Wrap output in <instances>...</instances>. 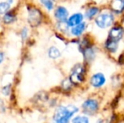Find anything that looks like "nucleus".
<instances>
[{"instance_id":"1a4fd4ad","label":"nucleus","mask_w":124,"mask_h":123,"mask_svg":"<svg viewBox=\"0 0 124 123\" xmlns=\"http://www.w3.org/2000/svg\"><path fill=\"white\" fill-rule=\"evenodd\" d=\"M14 92H15V89H14V83L13 82H7L6 84H3L0 87V96L3 97L4 99H8L14 95Z\"/></svg>"},{"instance_id":"a211bd4d","label":"nucleus","mask_w":124,"mask_h":123,"mask_svg":"<svg viewBox=\"0 0 124 123\" xmlns=\"http://www.w3.org/2000/svg\"><path fill=\"white\" fill-rule=\"evenodd\" d=\"M111 8L116 14H119L124 10L123 0H113L111 3Z\"/></svg>"},{"instance_id":"6ab92c4d","label":"nucleus","mask_w":124,"mask_h":123,"mask_svg":"<svg viewBox=\"0 0 124 123\" xmlns=\"http://www.w3.org/2000/svg\"><path fill=\"white\" fill-rule=\"evenodd\" d=\"M99 12H100L99 8H97V7H90V8H88L86 9L85 14V16L86 19L90 20V19L94 18Z\"/></svg>"},{"instance_id":"aec40b11","label":"nucleus","mask_w":124,"mask_h":123,"mask_svg":"<svg viewBox=\"0 0 124 123\" xmlns=\"http://www.w3.org/2000/svg\"><path fill=\"white\" fill-rule=\"evenodd\" d=\"M70 123H89V118L85 115L74 116L71 119Z\"/></svg>"},{"instance_id":"9d476101","label":"nucleus","mask_w":124,"mask_h":123,"mask_svg":"<svg viewBox=\"0 0 124 123\" xmlns=\"http://www.w3.org/2000/svg\"><path fill=\"white\" fill-rule=\"evenodd\" d=\"M123 36H124V29L122 26L116 25V26H114L111 29L107 39L116 41V42H119L120 40L123 37Z\"/></svg>"},{"instance_id":"9b49d317","label":"nucleus","mask_w":124,"mask_h":123,"mask_svg":"<svg viewBox=\"0 0 124 123\" xmlns=\"http://www.w3.org/2000/svg\"><path fill=\"white\" fill-rule=\"evenodd\" d=\"M84 17L85 16L82 13H74L72 14H69V18L66 20L67 25H69V28L79 25L80 23L84 22Z\"/></svg>"},{"instance_id":"423d86ee","label":"nucleus","mask_w":124,"mask_h":123,"mask_svg":"<svg viewBox=\"0 0 124 123\" xmlns=\"http://www.w3.org/2000/svg\"><path fill=\"white\" fill-rule=\"evenodd\" d=\"M55 22L66 21L69 16V11L63 5H55V8L52 12Z\"/></svg>"},{"instance_id":"39448f33","label":"nucleus","mask_w":124,"mask_h":123,"mask_svg":"<svg viewBox=\"0 0 124 123\" xmlns=\"http://www.w3.org/2000/svg\"><path fill=\"white\" fill-rule=\"evenodd\" d=\"M115 17L111 12H104L99 14L95 19V25L101 29H106L112 25Z\"/></svg>"},{"instance_id":"b1692460","label":"nucleus","mask_w":124,"mask_h":123,"mask_svg":"<svg viewBox=\"0 0 124 123\" xmlns=\"http://www.w3.org/2000/svg\"><path fill=\"white\" fill-rule=\"evenodd\" d=\"M5 61H6V53L0 50V67L5 63Z\"/></svg>"},{"instance_id":"0eeeda50","label":"nucleus","mask_w":124,"mask_h":123,"mask_svg":"<svg viewBox=\"0 0 124 123\" xmlns=\"http://www.w3.org/2000/svg\"><path fill=\"white\" fill-rule=\"evenodd\" d=\"M99 103L95 99H88L82 104L83 112L87 116H92L98 110Z\"/></svg>"},{"instance_id":"ddd939ff","label":"nucleus","mask_w":124,"mask_h":123,"mask_svg":"<svg viewBox=\"0 0 124 123\" xmlns=\"http://www.w3.org/2000/svg\"><path fill=\"white\" fill-rule=\"evenodd\" d=\"M35 3L39 5L46 14L52 13L56 5V3L52 0H36Z\"/></svg>"},{"instance_id":"f3484780","label":"nucleus","mask_w":124,"mask_h":123,"mask_svg":"<svg viewBox=\"0 0 124 123\" xmlns=\"http://www.w3.org/2000/svg\"><path fill=\"white\" fill-rule=\"evenodd\" d=\"M105 47H106V49L108 51H110L111 53H114L117 51L118 42L107 39L106 41V42H105Z\"/></svg>"},{"instance_id":"2eb2a0df","label":"nucleus","mask_w":124,"mask_h":123,"mask_svg":"<svg viewBox=\"0 0 124 123\" xmlns=\"http://www.w3.org/2000/svg\"><path fill=\"white\" fill-rule=\"evenodd\" d=\"M86 23L85 22H82L79 25H75L74 27H71L69 29V35H71L74 37H79V36H81L84 34L85 30H86Z\"/></svg>"},{"instance_id":"f257e3e1","label":"nucleus","mask_w":124,"mask_h":123,"mask_svg":"<svg viewBox=\"0 0 124 123\" xmlns=\"http://www.w3.org/2000/svg\"><path fill=\"white\" fill-rule=\"evenodd\" d=\"M25 24L31 29H38L44 24L46 13L36 3L26 2L23 5Z\"/></svg>"},{"instance_id":"4be33fe9","label":"nucleus","mask_w":124,"mask_h":123,"mask_svg":"<svg viewBox=\"0 0 124 123\" xmlns=\"http://www.w3.org/2000/svg\"><path fill=\"white\" fill-rule=\"evenodd\" d=\"M11 8L12 7L5 0H1L0 1V17L4 14L6 12H8Z\"/></svg>"},{"instance_id":"20e7f679","label":"nucleus","mask_w":124,"mask_h":123,"mask_svg":"<svg viewBox=\"0 0 124 123\" xmlns=\"http://www.w3.org/2000/svg\"><path fill=\"white\" fill-rule=\"evenodd\" d=\"M85 67L83 64L77 63L72 67L69 76V79L71 84L74 86H78L81 84L85 81Z\"/></svg>"},{"instance_id":"a878e982","label":"nucleus","mask_w":124,"mask_h":123,"mask_svg":"<svg viewBox=\"0 0 124 123\" xmlns=\"http://www.w3.org/2000/svg\"><path fill=\"white\" fill-rule=\"evenodd\" d=\"M53 2H55V3H57V2H59L60 0H52Z\"/></svg>"},{"instance_id":"393cba45","label":"nucleus","mask_w":124,"mask_h":123,"mask_svg":"<svg viewBox=\"0 0 124 123\" xmlns=\"http://www.w3.org/2000/svg\"><path fill=\"white\" fill-rule=\"evenodd\" d=\"M5 1H6L11 7H14L16 5V0H5Z\"/></svg>"},{"instance_id":"6e6552de","label":"nucleus","mask_w":124,"mask_h":123,"mask_svg":"<svg viewBox=\"0 0 124 123\" xmlns=\"http://www.w3.org/2000/svg\"><path fill=\"white\" fill-rule=\"evenodd\" d=\"M18 35L20 37V41L23 44L28 43L29 41H31V29L26 24H24L23 25L19 28L18 30Z\"/></svg>"},{"instance_id":"dca6fc26","label":"nucleus","mask_w":124,"mask_h":123,"mask_svg":"<svg viewBox=\"0 0 124 123\" xmlns=\"http://www.w3.org/2000/svg\"><path fill=\"white\" fill-rule=\"evenodd\" d=\"M55 28H56V30L62 35L69 34V29H70L69 27V25H67V22L66 21L55 22Z\"/></svg>"},{"instance_id":"f8f14e48","label":"nucleus","mask_w":124,"mask_h":123,"mask_svg":"<svg viewBox=\"0 0 124 123\" xmlns=\"http://www.w3.org/2000/svg\"><path fill=\"white\" fill-rule=\"evenodd\" d=\"M106 81V79L104 74L101 73V72H97V73H95L94 75H92V77L90 78V84L94 88H100L104 85Z\"/></svg>"},{"instance_id":"f03ea898","label":"nucleus","mask_w":124,"mask_h":123,"mask_svg":"<svg viewBox=\"0 0 124 123\" xmlns=\"http://www.w3.org/2000/svg\"><path fill=\"white\" fill-rule=\"evenodd\" d=\"M78 111V108L74 105H57L51 116L50 123H70L71 119Z\"/></svg>"},{"instance_id":"4468645a","label":"nucleus","mask_w":124,"mask_h":123,"mask_svg":"<svg viewBox=\"0 0 124 123\" xmlns=\"http://www.w3.org/2000/svg\"><path fill=\"white\" fill-rule=\"evenodd\" d=\"M46 56L51 60H57L62 57L61 50L55 45H52L46 50Z\"/></svg>"},{"instance_id":"7ed1b4c3","label":"nucleus","mask_w":124,"mask_h":123,"mask_svg":"<svg viewBox=\"0 0 124 123\" xmlns=\"http://www.w3.org/2000/svg\"><path fill=\"white\" fill-rule=\"evenodd\" d=\"M20 8L17 5L12 7L8 12L0 17V25L3 27H13L19 23L20 17Z\"/></svg>"},{"instance_id":"5701e85b","label":"nucleus","mask_w":124,"mask_h":123,"mask_svg":"<svg viewBox=\"0 0 124 123\" xmlns=\"http://www.w3.org/2000/svg\"><path fill=\"white\" fill-rule=\"evenodd\" d=\"M72 86H73V84H71V82L69 81V78L64 79V80L62 82V84H61V88H62L64 91L70 90V89H72Z\"/></svg>"},{"instance_id":"412c9836","label":"nucleus","mask_w":124,"mask_h":123,"mask_svg":"<svg viewBox=\"0 0 124 123\" xmlns=\"http://www.w3.org/2000/svg\"><path fill=\"white\" fill-rule=\"evenodd\" d=\"M8 110V102L6 99L0 96V115L5 114Z\"/></svg>"}]
</instances>
